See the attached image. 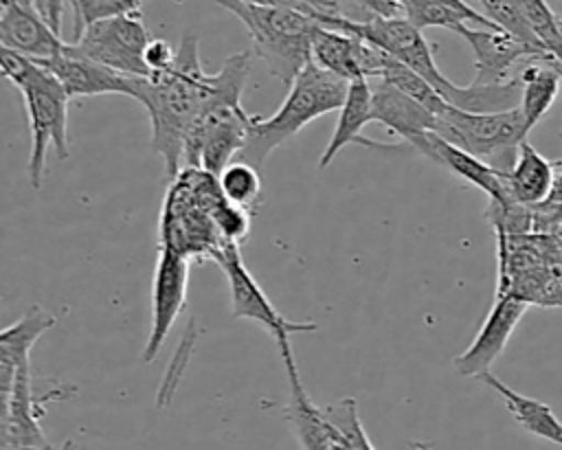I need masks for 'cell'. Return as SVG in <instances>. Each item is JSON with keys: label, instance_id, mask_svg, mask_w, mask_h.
I'll return each mask as SVG.
<instances>
[{"label": "cell", "instance_id": "obj_35", "mask_svg": "<svg viewBox=\"0 0 562 450\" xmlns=\"http://www.w3.org/2000/svg\"><path fill=\"white\" fill-rule=\"evenodd\" d=\"M301 2L314 7V9L323 11V13H342L338 0H301Z\"/></svg>", "mask_w": 562, "mask_h": 450}, {"label": "cell", "instance_id": "obj_12", "mask_svg": "<svg viewBox=\"0 0 562 450\" xmlns=\"http://www.w3.org/2000/svg\"><path fill=\"white\" fill-rule=\"evenodd\" d=\"M64 386H53L37 393L31 364L15 369L11 395H9V441L11 450H53L48 437L40 424L46 413V404L53 400H64Z\"/></svg>", "mask_w": 562, "mask_h": 450}, {"label": "cell", "instance_id": "obj_16", "mask_svg": "<svg viewBox=\"0 0 562 450\" xmlns=\"http://www.w3.org/2000/svg\"><path fill=\"white\" fill-rule=\"evenodd\" d=\"M411 147L422 151V156L430 158L432 162L450 169L457 173L461 180L470 182L472 187L481 189L487 200H507L509 193L505 189V176L479 160L476 156L468 154L465 149L448 143L441 138L437 132H426L422 134Z\"/></svg>", "mask_w": 562, "mask_h": 450}, {"label": "cell", "instance_id": "obj_25", "mask_svg": "<svg viewBox=\"0 0 562 450\" xmlns=\"http://www.w3.org/2000/svg\"><path fill=\"white\" fill-rule=\"evenodd\" d=\"M220 191L224 200L252 211L261 200V176L259 169L244 160H233L220 176H217Z\"/></svg>", "mask_w": 562, "mask_h": 450}, {"label": "cell", "instance_id": "obj_7", "mask_svg": "<svg viewBox=\"0 0 562 450\" xmlns=\"http://www.w3.org/2000/svg\"><path fill=\"white\" fill-rule=\"evenodd\" d=\"M252 114L241 108V99L217 101L189 134L182 167H198L220 176L246 147Z\"/></svg>", "mask_w": 562, "mask_h": 450}, {"label": "cell", "instance_id": "obj_32", "mask_svg": "<svg viewBox=\"0 0 562 450\" xmlns=\"http://www.w3.org/2000/svg\"><path fill=\"white\" fill-rule=\"evenodd\" d=\"M342 2L353 7L356 11H360L362 20L400 15V0H342Z\"/></svg>", "mask_w": 562, "mask_h": 450}, {"label": "cell", "instance_id": "obj_22", "mask_svg": "<svg viewBox=\"0 0 562 450\" xmlns=\"http://www.w3.org/2000/svg\"><path fill=\"white\" fill-rule=\"evenodd\" d=\"M441 99L463 112H507L516 110L520 105V81L518 77H512L503 83H470V86H457L448 81V86L441 90Z\"/></svg>", "mask_w": 562, "mask_h": 450}, {"label": "cell", "instance_id": "obj_13", "mask_svg": "<svg viewBox=\"0 0 562 450\" xmlns=\"http://www.w3.org/2000/svg\"><path fill=\"white\" fill-rule=\"evenodd\" d=\"M312 61L345 81H353L378 77L384 53L356 35L321 26L312 42Z\"/></svg>", "mask_w": 562, "mask_h": 450}, {"label": "cell", "instance_id": "obj_31", "mask_svg": "<svg viewBox=\"0 0 562 450\" xmlns=\"http://www.w3.org/2000/svg\"><path fill=\"white\" fill-rule=\"evenodd\" d=\"M35 61L7 48L4 44H0V75L4 79H9L15 88H20L24 83V79L29 77V72L33 70Z\"/></svg>", "mask_w": 562, "mask_h": 450}, {"label": "cell", "instance_id": "obj_15", "mask_svg": "<svg viewBox=\"0 0 562 450\" xmlns=\"http://www.w3.org/2000/svg\"><path fill=\"white\" fill-rule=\"evenodd\" d=\"M64 88L68 99L81 97H97V94H125L132 97V81L134 77L119 75L72 48L66 42L64 50L53 59L42 64Z\"/></svg>", "mask_w": 562, "mask_h": 450}, {"label": "cell", "instance_id": "obj_40", "mask_svg": "<svg viewBox=\"0 0 562 450\" xmlns=\"http://www.w3.org/2000/svg\"><path fill=\"white\" fill-rule=\"evenodd\" d=\"M59 450H77V448H75V443L68 439V441H64V446H61Z\"/></svg>", "mask_w": 562, "mask_h": 450}, {"label": "cell", "instance_id": "obj_17", "mask_svg": "<svg viewBox=\"0 0 562 450\" xmlns=\"http://www.w3.org/2000/svg\"><path fill=\"white\" fill-rule=\"evenodd\" d=\"M371 108L373 121L382 123L391 134L402 136L406 145H413L426 132H437L439 125L437 114L382 79L371 83Z\"/></svg>", "mask_w": 562, "mask_h": 450}, {"label": "cell", "instance_id": "obj_30", "mask_svg": "<svg viewBox=\"0 0 562 450\" xmlns=\"http://www.w3.org/2000/svg\"><path fill=\"white\" fill-rule=\"evenodd\" d=\"M215 230L220 235V239L224 244H235L239 246L250 230V211L228 202V200H220L211 213Z\"/></svg>", "mask_w": 562, "mask_h": 450}, {"label": "cell", "instance_id": "obj_24", "mask_svg": "<svg viewBox=\"0 0 562 450\" xmlns=\"http://www.w3.org/2000/svg\"><path fill=\"white\" fill-rule=\"evenodd\" d=\"M378 79H382V81L391 83L393 88H397L400 92L408 94L411 99H415L417 103H422L426 110H430L437 116L448 108V103L437 94V90L424 77H419L415 70H411L408 66L400 64L397 59H393L389 55H384Z\"/></svg>", "mask_w": 562, "mask_h": 450}, {"label": "cell", "instance_id": "obj_14", "mask_svg": "<svg viewBox=\"0 0 562 450\" xmlns=\"http://www.w3.org/2000/svg\"><path fill=\"white\" fill-rule=\"evenodd\" d=\"M0 44L37 64L53 59L66 46L46 18L24 0H11L0 9Z\"/></svg>", "mask_w": 562, "mask_h": 450}, {"label": "cell", "instance_id": "obj_44", "mask_svg": "<svg viewBox=\"0 0 562 450\" xmlns=\"http://www.w3.org/2000/svg\"><path fill=\"white\" fill-rule=\"evenodd\" d=\"M560 70H562V66H560Z\"/></svg>", "mask_w": 562, "mask_h": 450}, {"label": "cell", "instance_id": "obj_11", "mask_svg": "<svg viewBox=\"0 0 562 450\" xmlns=\"http://www.w3.org/2000/svg\"><path fill=\"white\" fill-rule=\"evenodd\" d=\"M459 35L474 53V81L472 83H503L509 81L514 66L536 57L551 55L544 48H536L503 29L463 26Z\"/></svg>", "mask_w": 562, "mask_h": 450}, {"label": "cell", "instance_id": "obj_2", "mask_svg": "<svg viewBox=\"0 0 562 450\" xmlns=\"http://www.w3.org/2000/svg\"><path fill=\"white\" fill-rule=\"evenodd\" d=\"M215 2L246 26L255 44V55L263 59L270 72L283 83H292V79L312 61V42L323 26L318 22L323 11L244 0Z\"/></svg>", "mask_w": 562, "mask_h": 450}, {"label": "cell", "instance_id": "obj_5", "mask_svg": "<svg viewBox=\"0 0 562 450\" xmlns=\"http://www.w3.org/2000/svg\"><path fill=\"white\" fill-rule=\"evenodd\" d=\"M24 101L29 132H31V151L26 162L29 180L40 189L46 173V151L55 149L59 160H66L70 154L68 147V97L59 81L35 61L33 70L18 88Z\"/></svg>", "mask_w": 562, "mask_h": 450}, {"label": "cell", "instance_id": "obj_26", "mask_svg": "<svg viewBox=\"0 0 562 450\" xmlns=\"http://www.w3.org/2000/svg\"><path fill=\"white\" fill-rule=\"evenodd\" d=\"M400 15L404 20H408L419 31L439 26V29L459 33L463 26H470L457 11L443 7L435 0H400Z\"/></svg>", "mask_w": 562, "mask_h": 450}, {"label": "cell", "instance_id": "obj_3", "mask_svg": "<svg viewBox=\"0 0 562 450\" xmlns=\"http://www.w3.org/2000/svg\"><path fill=\"white\" fill-rule=\"evenodd\" d=\"M347 88L349 81L310 61L292 79L285 99L270 116H252L248 140L239 154V160L259 167L277 147L296 136L307 123L340 110Z\"/></svg>", "mask_w": 562, "mask_h": 450}, {"label": "cell", "instance_id": "obj_41", "mask_svg": "<svg viewBox=\"0 0 562 450\" xmlns=\"http://www.w3.org/2000/svg\"><path fill=\"white\" fill-rule=\"evenodd\" d=\"M24 2H31V4H33V7H35L37 11H40V9H42V2H44V0H24Z\"/></svg>", "mask_w": 562, "mask_h": 450}, {"label": "cell", "instance_id": "obj_18", "mask_svg": "<svg viewBox=\"0 0 562 450\" xmlns=\"http://www.w3.org/2000/svg\"><path fill=\"white\" fill-rule=\"evenodd\" d=\"M373 121V108H371V83L369 79H353L349 81L347 97L338 110V121L334 127V134L329 143L325 145L318 169H325L334 162V158L340 154L342 147L347 145H362V147H373V149H393L389 145H382L378 140H371L362 134L364 125Z\"/></svg>", "mask_w": 562, "mask_h": 450}, {"label": "cell", "instance_id": "obj_39", "mask_svg": "<svg viewBox=\"0 0 562 450\" xmlns=\"http://www.w3.org/2000/svg\"><path fill=\"white\" fill-rule=\"evenodd\" d=\"M558 237V248H560V263H562V228L558 233H553Z\"/></svg>", "mask_w": 562, "mask_h": 450}, {"label": "cell", "instance_id": "obj_20", "mask_svg": "<svg viewBox=\"0 0 562 450\" xmlns=\"http://www.w3.org/2000/svg\"><path fill=\"white\" fill-rule=\"evenodd\" d=\"M553 187V160H547L529 140H522L512 169L505 173L509 198L525 206L547 202Z\"/></svg>", "mask_w": 562, "mask_h": 450}, {"label": "cell", "instance_id": "obj_42", "mask_svg": "<svg viewBox=\"0 0 562 450\" xmlns=\"http://www.w3.org/2000/svg\"><path fill=\"white\" fill-rule=\"evenodd\" d=\"M9 2H11V0H0V9H4Z\"/></svg>", "mask_w": 562, "mask_h": 450}, {"label": "cell", "instance_id": "obj_23", "mask_svg": "<svg viewBox=\"0 0 562 450\" xmlns=\"http://www.w3.org/2000/svg\"><path fill=\"white\" fill-rule=\"evenodd\" d=\"M55 325V316L40 305H31L15 323L0 327V364L20 369L29 364V353L37 338Z\"/></svg>", "mask_w": 562, "mask_h": 450}, {"label": "cell", "instance_id": "obj_8", "mask_svg": "<svg viewBox=\"0 0 562 450\" xmlns=\"http://www.w3.org/2000/svg\"><path fill=\"white\" fill-rule=\"evenodd\" d=\"M151 42L140 13H127L88 24L70 42L83 57L125 77H147L145 48Z\"/></svg>", "mask_w": 562, "mask_h": 450}, {"label": "cell", "instance_id": "obj_38", "mask_svg": "<svg viewBox=\"0 0 562 450\" xmlns=\"http://www.w3.org/2000/svg\"><path fill=\"white\" fill-rule=\"evenodd\" d=\"M558 35H560V44H558V48L553 50V57H555L558 64L562 66V18H560V22H558Z\"/></svg>", "mask_w": 562, "mask_h": 450}, {"label": "cell", "instance_id": "obj_9", "mask_svg": "<svg viewBox=\"0 0 562 450\" xmlns=\"http://www.w3.org/2000/svg\"><path fill=\"white\" fill-rule=\"evenodd\" d=\"M189 259L167 246H158L151 277V325L143 349V360L151 362L162 349L180 312L187 305Z\"/></svg>", "mask_w": 562, "mask_h": 450}, {"label": "cell", "instance_id": "obj_43", "mask_svg": "<svg viewBox=\"0 0 562 450\" xmlns=\"http://www.w3.org/2000/svg\"><path fill=\"white\" fill-rule=\"evenodd\" d=\"M558 211H560V217H562V204H558Z\"/></svg>", "mask_w": 562, "mask_h": 450}, {"label": "cell", "instance_id": "obj_27", "mask_svg": "<svg viewBox=\"0 0 562 450\" xmlns=\"http://www.w3.org/2000/svg\"><path fill=\"white\" fill-rule=\"evenodd\" d=\"M143 2L145 0H72V42L92 22L127 13H140Z\"/></svg>", "mask_w": 562, "mask_h": 450}, {"label": "cell", "instance_id": "obj_1", "mask_svg": "<svg viewBox=\"0 0 562 450\" xmlns=\"http://www.w3.org/2000/svg\"><path fill=\"white\" fill-rule=\"evenodd\" d=\"M250 68L252 55L241 50L226 57L215 75H206L200 64L198 37L184 33L167 70L134 77L132 99L147 110L151 123L149 143L165 158L169 180L182 169L187 138L200 119L222 99H241Z\"/></svg>", "mask_w": 562, "mask_h": 450}, {"label": "cell", "instance_id": "obj_10", "mask_svg": "<svg viewBox=\"0 0 562 450\" xmlns=\"http://www.w3.org/2000/svg\"><path fill=\"white\" fill-rule=\"evenodd\" d=\"M527 303L512 294H496L483 325L479 327L470 347L454 358V369L461 378H479L490 371L494 360L503 353L516 325L527 312Z\"/></svg>", "mask_w": 562, "mask_h": 450}, {"label": "cell", "instance_id": "obj_4", "mask_svg": "<svg viewBox=\"0 0 562 450\" xmlns=\"http://www.w3.org/2000/svg\"><path fill=\"white\" fill-rule=\"evenodd\" d=\"M437 134L505 176L516 160L520 143L527 140L529 127L518 108L479 114L448 105L439 114Z\"/></svg>", "mask_w": 562, "mask_h": 450}, {"label": "cell", "instance_id": "obj_21", "mask_svg": "<svg viewBox=\"0 0 562 450\" xmlns=\"http://www.w3.org/2000/svg\"><path fill=\"white\" fill-rule=\"evenodd\" d=\"M479 380L503 400L505 408L522 430L562 448V421L558 419V415L551 410L549 404L509 389L505 382L492 375V371L479 375Z\"/></svg>", "mask_w": 562, "mask_h": 450}, {"label": "cell", "instance_id": "obj_19", "mask_svg": "<svg viewBox=\"0 0 562 450\" xmlns=\"http://www.w3.org/2000/svg\"><path fill=\"white\" fill-rule=\"evenodd\" d=\"M520 81V105L522 119L531 130L553 105L562 86V70L553 55L536 57L525 61L516 75Z\"/></svg>", "mask_w": 562, "mask_h": 450}, {"label": "cell", "instance_id": "obj_28", "mask_svg": "<svg viewBox=\"0 0 562 450\" xmlns=\"http://www.w3.org/2000/svg\"><path fill=\"white\" fill-rule=\"evenodd\" d=\"M483 7V15L494 22L498 29L507 31L509 35L536 46V48H544L542 42L536 37V33L531 31L527 18L522 15L520 7L516 4V0H479ZM547 50V48H544Z\"/></svg>", "mask_w": 562, "mask_h": 450}, {"label": "cell", "instance_id": "obj_6", "mask_svg": "<svg viewBox=\"0 0 562 450\" xmlns=\"http://www.w3.org/2000/svg\"><path fill=\"white\" fill-rule=\"evenodd\" d=\"M215 261L222 266L226 281H228V292H231V310L233 316L239 320H252L261 325L270 336H274L281 360L294 356L292 353V336L294 334H310L316 331V323L307 320H290L285 318L268 299L263 288L257 283V279L250 274L246 268L239 246L226 244Z\"/></svg>", "mask_w": 562, "mask_h": 450}, {"label": "cell", "instance_id": "obj_37", "mask_svg": "<svg viewBox=\"0 0 562 450\" xmlns=\"http://www.w3.org/2000/svg\"><path fill=\"white\" fill-rule=\"evenodd\" d=\"M13 378H15V369H9V367L0 364V386H11Z\"/></svg>", "mask_w": 562, "mask_h": 450}, {"label": "cell", "instance_id": "obj_36", "mask_svg": "<svg viewBox=\"0 0 562 450\" xmlns=\"http://www.w3.org/2000/svg\"><path fill=\"white\" fill-rule=\"evenodd\" d=\"M244 2H255V4H272V7H299V9H314L301 0H244Z\"/></svg>", "mask_w": 562, "mask_h": 450}, {"label": "cell", "instance_id": "obj_29", "mask_svg": "<svg viewBox=\"0 0 562 450\" xmlns=\"http://www.w3.org/2000/svg\"><path fill=\"white\" fill-rule=\"evenodd\" d=\"M516 4L520 7V11L527 18L536 37L553 55V50L560 44V35H558L560 15L547 4V0H516Z\"/></svg>", "mask_w": 562, "mask_h": 450}, {"label": "cell", "instance_id": "obj_34", "mask_svg": "<svg viewBox=\"0 0 562 450\" xmlns=\"http://www.w3.org/2000/svg\"><path fill=\"white\" fill-rule=\"evenodd\" d=\"M435 2H439V4H443V7H448V9H452V11H457V13L465 20V24H470V26H479V29H498L494 22H490L481 11H476L474 7H470L465 0H435Z\"/></svg>", "mask_w": 562, "mask_h": 450}, {"label": "cell", "instance_id": "obj_33", "mask_svg": "<svg viewBox=\"0 0 562 450\" xmlns=\"http://www.w3.org/2000/svg\"><path fill=\"white\" fill-rule=\"evenodd\" d=\"M176 50L165 40H151L145 48V66L151 72H162L173 64Z\"/></svg>", "mask_w": 562, "mask_h": 450}]
</instances>
